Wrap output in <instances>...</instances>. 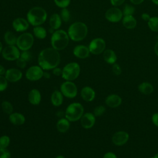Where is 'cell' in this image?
I'll list each match as a JSON object with an SVG mask.
<instances>
[{
	"label": "cell",
	"mask_w": 158,
	"mask_h": 158,
	"mask_svg": "<svg viewBox=\"0 0 158 158\" xmlns=\"http://www.w3.org/2000/svg\"><path fill=\"white\" fill-rule=\"evenodd\" d=\"M60 61V57L58 51L52 47L44 49L38 55V64L45 70H51L57 67Z\"/></svg>",
	"instance_id": "6da1fadb"
},
{
	"label": "cell",
	"mask_w": 158,
	"mask_h": 158,
	"mask_svg": "<svg viewBox=\"0 0 158 158\" xmlns=\"http://www.w3.org/2000/svg\"><path fill=\"white\" fill-rule=\"evenodd\" d=\"M88 33V27L85 23L77 22L72 23L69 28L68 35L74 41H80L84 40Z\"/></svg>",
	"instance_id": "7a4b0ae2"
},
{
	"label": "cell",
	"mask_w": 158,
	"mask_h": 158,
	"mask_svg": "<svg viewBox=\"0 0 158 158\" xmlns=\"http://www.w3.org/2000/svg\"><path fill=\"white\" fill-rule=\"evenodd\" d=\"M27 20L33 26H40L43 24L47 19L46 10L41 7L31 8L27 13Z\"/></svg>",
	"instance_id": "3957f363"
},
{
	"label": "cell",
	"mask_w": 158,
	"mask_h": 158,
	"mask_svg": "<svg viewBox=\"0 0 158 158\" xmlns=\"http://www.w3.org/2000/svg\"><path fill=\"white\" fill-rule=\"evenodd\" d=\"M69 36L63 30H58L54 31L51 36V43L52 47L57 51L64 49L69 42Z\"/></svg>",
	"instance_id": "277c9868"
},
{
	"label": "cell",
	"mask_w": 158,
	"mask_h": 158,
	"mask_svg": "<svg viewBox=\"0 0 158 158\" xmlns=\"http://www.w3.org/2000/svg\"><path fill=\"white\" fill-rule=\"evenodd\" d=\"M84 108L79 102H73L69 104L65 112V118L70 122H75L80 120L83 115Z\"/></svg>",
	"instance_id": "5b68a950"
},
{
	"label": "cell",
	"mask_w": 158,
	"mask_h": 158,
	"mask_svg": "<svg viewBox=\"0 0 158 158\" xmlns=\"http://www.w3.org/2000/svg\"><path fill=\"white\" fill-rule=\"evenodd\" d=\"M80 73V67L77 62H70L62 69V77L66 81H73L78 78Z\"/></svg>",
	"instance_id": "8992f818"
},
{
	"label": "cell",
	"mask_w": 158,
	"mask_h": 158,
	"mask_svg": "<svg viewBox=\"0 0 158 158\" xmlns=\"http://www.w3.org/2000/svg\"><path fill=\"white\" fill-rule=\"evenodd\" d=\"M33 41V36L30 33H24L17 38L16 44L21 51H28L32 47Z\"/></svg>",
	"instance_id": "52a82bcc"
},
{
	"label": "cell",
	"mask_w": 158,
	"mask_h": 158,
	"mask_svg": "<svg viewBox=\"0 0 158 158\" xmlns=\"http://www.w3.org/2000/svg\"><path fill=\"white\" fill-rule=\"evenodd\" d=\"M60 91L64 96L68 98H74L77 96L78 89L76 85L72 81H66L62 83Z\"/></svg>",
	"instance_id": "ba28073f"
},
{
	"label": "cell",
	"mask_w": 158,
	"mask_h": 158,
	"mask_svg": "<svg viewBox=\"0 0 158 158\" xmlns=\"http://www.w3.org/2000/svg\"><path fill=\"white\" fill-rule=\"evenodd\" d=\"M3 58L7 60H16L20 57V53L19 49L15 45H8L2 51Z\"/></svg>",
	"instance_id": "9c48e42d"
},
{
	"label": "cell",
	"mask_w": 158,
	"mask_h": 158,
	"mask_svg": "<svg viewBox=\"0 0 158 158\" xmlns=\"http://www.w3.org/2000/svg\"><path fill=\"white\" fill-rule=\"evenodd\" d=\"M43 69L40 65H33L27 70L25 77L30 81H37L43 77Z\"/></svg>",
	"instance_id": "30bf717a"
},
{
	"label": "cell",
	"mask_w": 158,
	"mask_h": 158,
	"mask_svg": "<svg viewBox=\"0 0 158 158\" xmlns=\"http://www.w3.org/2000/svg\"><path fill=\"white\" fill-rule=\"evenodd\" d=\"M106 48L105 41L101 38L93 39L89 44V50L93 54L98 55L104 51Z\"/></svg>",
	"instance_id": "8fae6325"
},
{
	"label": "cell",
	"mask_w": 158,
	"mask_h": 158,
	"mask_svg": "<svg viewBox=\"0 0 158 158\" xmlns=\"http://www.w3.org/2000/svg\"><path fill=\"white\" fill-rule=\"evenodd\" d=\"M105 17L108 21L115 23L122 20L123 17V12L120 9L117 7H112L106 11Z\"/></svg>",
	"instance_id": "7c38bea8"
},
{
	"label": "cell",
	"mask_w": 158,
	"mask_h": 158,
	"mask_svg": "<svg viewBox=\"0 0 158 158\" xmlns=\"http://www.w3.org/2000/svg\"><path fill=\"white\" fill-rule=\"evenodd\" d=\"M129 139V135L124 131H119L114 134L112 138V143L116 146H122L125 144Z\"/></svg>",
	"instance_id": "4fadbf2b"
},
{
	"label": "cell",
	"mask_w": 158,
	"mask_h": 158,
	"mask_svg": "<svg viewBox=\"0 0 158 158\" xmlns=\"http://www.w3.org/2000/svg\"><path fill=\"white\" fill-rule=\"evenodd\" d=\"M4 77L8 81L15 83L22 78V72L16 68H10L6 71Z\"/></svg>",
	"instance_id": "5bb4252c"
},
{
	"label": "cell",
	"mask_w": 158,
	"mask_h": 158,
	"mask_svg": "<svg viewBox=\"0 0 158 158\" xmlns=\"http://www.w3.org/2000/svg\"><path fill=\"white\" fill-rule=\"evenodd\" d=\"M96 122L95 115L91 112L84 114L80 118V123L82 127L86 129L92 128Z\"/></svg>",
	"instance_id": "9a60e30c"
},
{
	"label": "cell",
	"mask_w": 158,
	"mask_h": 158,
	"mask_svg": "<svg viewBox=\"0 0 158 158\" xmlns=\"http://www.w3.org/2000/svg\"><path fill=\"white\" fill-rule=\"evenodd\" d=\"M12 27L14 30L18 32H22L27 30L29 27L28 20L23 18H17L12 22Z\"/></svg>",
	"instance_id": "2e32d148"
},
{
	"label": "cell",
	"mask_w": 158,
	"mask_h": 158,
	"mask_svg": "<svg viewBox=\"0 0 158 158\" xmlns=\"http://www.w3.org/2000/svg\"><path fill=\"white\" fill-rule=\"evenodd\" d=\"M89 50L88 47L84 45L76 46L73 51L75 56L80 59H85L89 55Z\"/></svg>",
	"instance_id": "e0dca14e"
},
{
	"label": "cell",
	"mask_w": 158,
	"mask_h": 158,
	"mask_svg": "<svg viewBox=\"0 0 158 158\" xmlns=\"http://www.w3.org/2000/svg\"><path fill=\"white\" fill-rule=\"evenodd\" d=\"M80 94L81 98L86 102L92 101L94 99L96 95L94 90L89 86L83 87L81 90Z\"/></svg>",
	"instance_id": "ac0fdd59"
},
{
	"label": "cell",
	"mask_w": 158,
	"mask_h": 158,
	"mask_svg": "<svg viewBox=\"0 0 158 158\" xmlns=\"http://www.w3.org/2000/svg\"><path fill=\"white\" fill-rule=\"evenodd\" d=\"M105 102L109 107L115 108L121 104L122 98L117 94H110L106 98Z\"/></svg>",
	"instance_id": "d6986e66"
},
{
	"label": "cell",
	"mask_w": 158,
	"mask_h": 158,
	"mask_svg": "<svg viewBox=\"0 0 158 158\" xmlns=\"http://www.w3.org/2000/svg\"><path fill=\"white\" fill-rule=\"evenodd\" d=\"M28 101L33 105H38L41 100V95L37 89H32L28 93Z\"/></svg>",
	"instance_id": "ffe728a7"
},
{
	"label": "cell",
	"mask_w": 158,
	"mask_h": 158,
	"mask_svg": "<svg viewBox=\"0 0 158 158\" xmlns=\"http://www.w3.org/2000/svg\"><path fill=\"white\" fill-rule=\"evenodd\" d=\"M9 121L11 123L15 125H21L25 122V118L24 115L19 112H12L9 115Z\"/></svg>",
	"instance_id": "44dd1931"
},
{
	"label": "cell",
	"mask_w": 158,
	"mask_h": 158,
	"mask_svg": "<svg viewBox=\"0 0 158 158\" xmlns=\"http://www.w3.org/2000/svg\"><path fill=\"white\" fill-rule=\"evenodd\" d=\"M63 94L60 91H54L51 96V102L54 106H59L63 102Z\"/></svg>",
	"instance_id": "7402d4cb"
},
{
	"label": "cell",
	"mask_w": 158,
	"mask_h": 158,
	"mask_svg": "<svg viewBox=\"0 0 158 158\" xmlns=\"http://www.w3.org/2000/svg\"><path fill=\"white\" fill-rule=\"evenodd\" d=\"M56 128L60 133H65L70 128V121L66 118H61L57 122Z\"/></svg>",
	"instance_id": "603a6c76"
},
{
	"label": "cell",
	"mask_w": 158,
	"mask_h": 158,
	"mask_svg": "<svg viewBox=\"0 0 158 158\" xmlns=\"http://www.w3.org/2000/svg\"><path fill=\"white\" fill-rule=\"evenodd\" d=\"M103 58L104 60L109 64H114L117 60V56L115 52L112 49L105 50L103 52Z\"/></svg>",
	"instance_id": "cb8c5ba5"
},
{
	"label": "cell",
	"mask_w": 158,
	"mask_h": 158,
	"mask_svg": "<svg viewBox=\"0 0 158 158\" xmlns=\"http://www.w3.org/2000/svg\"><path fill=\"white\" fill-rule=\"evenodd\" d=\"M62 19L60 16L57 14H52L49 19V25L51 28L54 30H57L61 25Z\"/></svg>",
	"instance_id": "d4e9b609"
},
{
	"label": "cell",
	"mask_w": 158,
	"mask_h": 158,
	"mask_svg": "<svg viewBox=\"0 0 158 158\" xmlns=\"http://www.w3.org/2000/svg\"><path fill=\"white\" fill-rule=\"evenodd\" d=\"M122 23L123 25L127 29H133L136 25V20L132 15L124 16Z\"/></svg>",
	"instance_id": "484cf974"
},
{
	"label": "cell",
	"mask_w": 158,
	"mask_h": 158,
	"mask_svg": "<svg viewBox=\"0 0 158 158\" xmlns=\"http://www.w3.org/2000/svg\"><path fill=\"white\" fill-rule=\"evenodd\" d=\"M138 89L142 94H149L153 92L154 88L151 83L148 82H143L138 86Z\"/></svg>",
	"instance_id": "4316f807"
},
{
	"label": "cell",
	"mask_w": 158,
	"mask_h": 158,
	"mask_svg": "<svg viewBox=\"0 0 158 158\" xmlns=\"http://www.w3.org/2000/svg\"><path fill=\"white\" fill-rule=\"evenodd\" d=\"M17 37L11 31H7L4 34V40L8 45H15L17 43Z\"/></svg>",
	"instance_id": "83f0119b"
},
{
	"label": "cell",
	"mask_w": 158,
	"mask_h": 158,
	"mask_svg": "<svg viewBox=\"0 0 158 158\" xmlns=\"http://www.w3.org/2000/svg\"><path fill=\"white\" fill-rule=\"evenodd\" d=\"M33 33L35 36L39 39H44L46 37V30L41 26H36L33 28Z\"/></svg>",
	"instance_id": "f1b7e54d"
},
{
	"label": "cell",
	"mask_w": 158,
	"mask_h": 158,
	"mask_svg": "<svg viewBox=\"0 0 158 158\" xmlns=\"http://www.w3.org/2000/svg\"><path fill=\"white\" fill-rule=\"evenodd\" d=\"M1 108L3 112L7 114H10L13 112V106L10 102L8 101H4L1 103Z\"/></svg>",
	"instance_id": "f546056e"
},
{
	"label": "cell",
	"mask_w": 158,
	"mask_h": 158,
	"mask_svg": "<svg viewBox=\"0 0 158 158\" xmlns=\"http://www.w3.org/2000/svg\"><path fill=\"white\" fill-rule=\"evenodd\" d=\"M148 26L152 31L158 32V17H151L148 21Z\"/></svg>",
	"instance_id": "4dcf8cb0"
},
{
	"label": "cell",
	"mask_w": 158,
	"mask_h": 158,
	"mask_svg": "<svg viewBox=\"0 0 158 158\" xmlns=\"http://www.w3.org/2000/svg\"><path fill=\"white\" fill-rule=\"evenodd\" d=\"M135 11V7L130 4H125L123 10V15H132Z\"/></svg>",
	"instance_id": "1f68e13d"
},
{
	"label": "cell",
	"mask_w": 158,
	"mask_h": 158,
	"mask_svg": "<svg viewBox=\"0 0 158 158\" xmlns=\"http://www.w3.org/2000/svg\"><path fill=\"white\" fill-rule=\"evenodd\" d=\"M10 144V138L7 135L0 137V148H7Z\"/></svg>",
	"instance_id": "d6a6232c"
},
{
	"label": "cell",
	"mask_w": 158,
	"mask_h": 158,
	"mask_svg": "<svg viewBox=\"0 0 158 158\" xmlns=\"http://www.w3.org/2000/svg\"><path fill=\"white\" fill-rule=\"evenodd\" d=\"M60 17L61 19L65 22H67L70 20V12L67 8H63L61 11H60Z\"/></svg>",
	"instance_id": "836d02e7"
},
{
	"label": "cell",
	"mask_w": 158,
	"mask_h": 158,
	"mask_svg": "<svg viewBox=\"0 0 158 158\" xmlns=\"http://www.w3.org/2000/svg\"><path fill=\"white\" fill-rule=\"evenodd\" d=\"M57 6L60 8H66L70 3V0H54Z\"/></svg>",
	"instance_id": "e575fe53"
},
{
	"label": "cell",
	"mask_w": 158,
	"mask_h": 158,
	"mask_svg": "<svg viewBox=\"0 0 158 158\" xmlns=\"http://www.w3.org/2000/svg\"><path fill=\"white\" fill-rule=\"evenodd\" d=\"M106 111V108L103 106H98L94 109V115L95 117H99L102 115Z\"/></svg>",
	"instance_id": "d590c367"
},
{
	"label": "cell",
	"mask_w": 158,
	"mask_h": 158,
	"mask_svg": "<svg viewBox=\"0 0 158 158\" xmlns=\"http://www.w3.org/2000/svg\"><path fill=\"white\" fill-rule=\"evenodd\" d=\"M7 80L3 75H0V92L3 91L7 88Z\"/></svg>",
	"instance_id": "8d00e7d4"
},
{
	"label": "cell",
	"mask_w": 158,
	"mask_h": 158,
	"mask_svg": "<svg viewBox=\"0 0 158 158\" xmlns=\"http://www.w3.org/2000/svg\"><path fill=\"white\" fill-rule=\"evenodd\" d=\"M20 57L27 62L31 60V54L28 51H23L22 52L20 53Z\"/></svg>",
	"instance_id": "74e56055"
},
{
	"label": "cell",
	"mask_w": 158,
	"mask_h": 158,
	"mask_svg": "<svg viewBox=\"0 0 158 158\" xmlns=\"http://www.w3.org/2000/svg\"><path fill=\"white\" fill-rule=\"evenodd\" d=\"M10 153L7 148H0V158H10Z\"/></svg>",
	"instance_id": "f35d334b"
},
{
	"label": "cell",
	"mask_w": 158,
	"mask_h": 158,
	"mask_svg": "<svg viewBox=\"0 0 158 158\" xmlns=\"http://www.w3.org/2000/svg\"><path fill=\"white\" fill-rule=\"evenodd\" d=\"M112 70L113 73L116 75H119L121 74L122 73V69L121 67H120V65L117 64H114L112 67Z\"/></svg>",
	"instance_id": "ab89813d"
},
{
	"label": "cell",
	"mask_w": 158,
	"mask_h": 158,
	"mask_svg": "<svg viewBox=\"0 0 158 158\" xmlns=\"http://www.w3.org/2000/svg\"><path fill=\"white\" fill-rule=\"evenodd\" d=\"M16 64L17 65V67H19L20 69H23L26 67L27 65V62L24 60H23L22 59H21L20 57H19L18 59L16 60Z\"/></svg>",
	"instance_id": "60d3db41"
},
{
	"label": "cell",
	"mask_w": 158,
	"mask_h": 158,
	"mask_svg": "<svg viewBox=\"0 0 158 158\" xmlns=\"http://www.w3.org/2000/svg\"><path fill=\"white\" fill-rule=\"evenodd\" d=\"M52 73L54 75L56 76H60L62 75V70L59 68V67H56L54 69H53V70H52Z\"/></svg>",
	"instance_id": "b9f144b4"
},
{
	"label": "cell",
	"mask_w": 158,
	"mask_h": 158,
	"mask_svg": "<svg viewBox=\"0 0 158 158\" xmlns=\"http://www.w3.org/2000/svg\"><path fill=\"white\" fill-rule=\"evenodd\" d=\"M125 2V0H110V3L114 6H118L122 5Z\"/></svg>",
	"instance_id": "7bdbcfd3"
},
{
	"label": "cell",
	"mask_w": 158,
	"mask_h": 158,
	"mask_svg": "<svg viewBox=\"0 0 158 158\" xmlns=\"http://www.w3.org/2000/svg\"><path fill=\"white\" fill-rule=\"evenodd\" d=\"M152 121L153 123L158 127V113H155L152 116Z\"/></svg>",
	"instance_id": "ee69618b"
},
{
	"label": "cell",
	"mask_w": 158,
	"mask_h": 158,
	"mask_svg": "<svg viewBox=\"0 0 158 158\" xmlns=\"http://www.w3.org/2000/svg\"><path fill=\"white\" fill-rule=\"evenodd\" d=\"M103 158H117V156L114 153L112 152H108L104 155Z\"/></svg>",
	"instance_id": "f6af8a7d"
},
{
	"label": "cell",
	"mask_w": 158,
	"mask_h": 158,
	"mask_svg": "<svg viewBox=\"0 0 158 158\" xmlns=\"http://www.w3.org/2000/svg\"><path fill=\"white\" fill-rule=\"evenodd\" d=\"M141 18L143 20H144V21H149V20L150 19V16L148 14H146V13H144L141 15Z\"/></svg>",
	"instance_id": "bcb514c9"
},
{
	"label": "cell",
	"mask_w": 158,
	"mask_h": 158,
	"mask_svg": "<svg viewBox=\"0 0 158 158\" xmlns=\"http://www.w3.org/2000/svg\"><path fill=\"white\" fill-rule=\"evenodd\" d=\"M130 2L135 4V5H138V4H141L144 0H130Z\"/></svg>",
	"instance_id": "7dc6e473"
},
{
	"label": "cell",
	"mask_w": 158,
	"mask_h": 158,
	"mask_svg": "<svg viewBox=\"0 0 158 158\" xmlns=\"http://www.w3.org/2000/svg\"><path fill=\"white\" fill-rule=\"evenodd\" d=\"M6 70L4 69V67L0 64V75H5V73H6Z\"/></svg>",
	"instance_id": "c3c4849f"
},
{
	"label": "cell",
	"mask_w": 158,
	"mask_h": 158,
	"mask_svg": "<svg viewBox=\"0 0 158 158\" xmlns=\"http://www.w3.org/2000/svg\"><path fill=\"white\" fill-rule=\"evenodd\" d=\"M154 51L156 54L158 56V41L156 43L155 46H154Z\"/></svg>",
	"instance_id": "681fc988"
},
{
	"label": "cell",
	"mask_w": 158,
	"mask_h": 158,
	"mask_svg": "<svg viewBox=\"0 0 158 158\" xmlns=\"http://www.w3.org/2000/svg\"><path fill=\"white\" fill-rule=\"evenodd\" d=\"M50 77H51V75L48 72H44L43 77H44L45 78H49Z\"/></svg>",
	"instance_id": "f907efd6"
},
{
	"label": "cell",
	"mask_w": 158,
	"mask_h": 158,
	"mask_svg": "<svg viewBox=\"0 0 158 158\" xmlns=\"http://www.w3.org/2000/svg\"><path fill=\"white\" fill-rule=\"evenodd\" d=\"M151 1H152V2L154 4H156V5L158 6V0H151Z\"/></svg>",
	"instance_id": "816d5d0a"
},
{
	"label": "cell",
	"mask_w": 158,
	"mask_h": 158,
	"mask_svg": "<svg viewBox=\"0 0 158 158\" xmlns=\"http://www.w3.org/2000/svg\"><path fill=\"white\" fill-rule=\"evenodd\" d=\"M2 45L0 41V54L2 52Z\"/></svg>",
	"instance_id": "f5cc1de1"
},
{
	"label": "cell",
	"mask_w": 158,
	"mask_h": 158,
	"mask_svg": "<svg viewBox=\"0 0 158 158\" xmlns=\"http://www.w3.org/2000/svg\"><path fill=\"white\" fill-rule=\"evenodd\" d=\"M56 158H65V157L64 156H62V155H59L57 157H56Z\"/></svg>",
	"instance_id": "db71d44e"
},
{
	"label": "cell",
	"mask_w": 158,
	"mask_h": 158,
	"mask_svg": "<svg viewBox=\"0 0 158 158\" xmlns=\"http://www.w3.org/2000/svg\"><path fill=\"white\" fill-rule=\"evenodd\" d=\"M152 158H158V153H157V154L154 156V157H152Z\"/></svg>",
	"instance_id": "11a10c76"
},
{
	"label": "cell",
	"mask_w": 158,
	"mask_h": 158,
	"mask_svg": "<svg viewBox=\"0 0 158 158\" xmlns=\"http://www.w3.org/2000/svg\"></svg>",
	"instance_id": "9f6ffc18"
}]
</instances>
